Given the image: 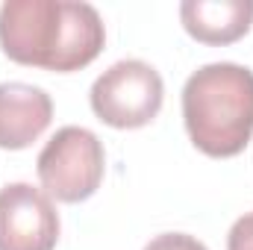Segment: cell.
I'll return each mask as SVG.
<instances>
[{"label": "cell", "instance_id": "obj_1", "mask_svg": "<svg viewBox=\"0 0 253 250\" xmlns=\"http://www.w3.org/2000/svg\"><path fill=\"white\" fill-rule=\"evenodd\" d=\"M103 42V21L88 3L6 0L0 6V47L18 65L80 71L100 56Z\"/></svg>", "mask_w": 253, "mask_h": 250}, {"label": "cell", "instance_id": "obj_2", "mask_svg": "<svg viewBox=\"0 0 253 250\" xmlns=\"http://www.w3.org/2000/svg\"><path fill=\"white\" fill-rule=\"evenodd\" d=\"M183 121L200 153L239 156L253 135V71L236 62L197 68L183 88Z\"/></svg>", "mask_w": 253, "mask_h": 250}, {"label": "cell", "instance_id": "obj_3", "mask_svg": "<svg viewBox=\"0 0 253 250\" xmlns=\"http://www.w3.org/2000/svg\"><path fill=\"white\" fill-rule=\"evenodd\" d=\"M39 180L47 197L62 203L88 200L106 168V153L100 138L85 126H62L39 153Z\"/></svg>", "mask_w": 253, "mask_h": 250}, {"label": "cell", "instance_id": "obj_4", "mask_svg": "<svg viewBox=\"0 0 253 250\" xmlns=\"http://www.w3.org/2000/svg\"><path fill=\"white\" fill-rule=\"evenodd\" d=\"M88 97L94 115L103 124L115 129H138L159 115L165 85L153 65L141 59H124L94 80Z\"/></svg>", "mask_w": 253, "mask_h": 250}, {"label": "cell", "instance_id": "obj_5", "mask_svg": "<svg viewBox=\"0 0 253 250\" xmlns=\"http://www.w3.org/2000/svg\"><path fill=\"white\" fill-rule=\"evenodd\" d=\"M59 212L42 188L9 183L0 188V250H53Z\"/></svg>", "mask_w": 253, "mask_h": 250}, {"label": "cell", "instance_id": "obj_6", "mask_svg": "<svg viewBox=\"0 0 253 250\" xmlns=\"http://www.w3.org/2000/svg\"><path fill=\"white\" fill-rule=\"evenodd\" d=\"M53 118V100L44 88L27 83H0V147H30Z\"/></svg>", "mask_w": 253, "mask_h": 250}, {"label": "cell", "instance_id": "obj_7", "mask_svg": "<svg viewBox=\"0 0 253 250\" xmlns=\"http://www.w3.org/2000/svg\"><path fill=\"white\" fill-rule=\"evenodd\" d=\"M180 21L203 44H233L253 24V0H186Z\"/></svg>", "mask_w": 253, "mask_h": 250}, {"label": "cell", "instance_id": "obj_8", "mask_svg": "<svg viewBox=\"0 0 253 250\" xmlns=\"http://www.w3.org/2000/svg\"><path fill=\"white\" fill-rule=\"evenodd\" d=\"M144 250H206V245L197 242L194 236H186V233H162Z\"/></svg>", "mask_w": 253, "mask_h": 250}, {"label": "cell", "instance_id": "obj_9", "mask_svg": "<svg viewBox=\"0 0 253 250\" xmlns=\"http://www.w3.org/2000/svg\"><path fill=\"white\" fill-rule=\"evenodd\" d=\"M227 250H253V212L242 215L233 224V230L227 236Z\"/></svg>", "mask_w": 253, "mask_h": 250}]
</instances>
